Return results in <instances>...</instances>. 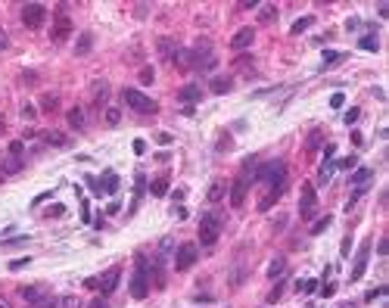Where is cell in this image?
<instances>
[{"mask_svg": "<svg viewBox=\"0 0 389 308\" xmlns=\"http://www.w3.org/2000/svg\"><path fill=\"white\" fill-rule=\"evenodd\" d=\"M0 134H6V115L0 112Z\"/></svg>", "mask_w": 389, "mask_h": 308, "instance_id": "obj_53", "label": "cell"}, {"mask_svg": "<svg viewBox=\"0 0 389 308\" xmlns=\"http://www.w3.org/2000/svg\"><path fill=\"white\" fill-rule=\"evenodd\" d=\"M174 66L177 68H181V72H190V68H193V50H177V53H174Z\"/></svg>", "mask_w": 389, "mask_h": 308, "instance_id": "obj_19", "label": "cell"}, {"mask_svg": "<svg viewBox=\"0 0 389 308\" xmlns=\"http://www.w3.org/2000/svg\"><path fill=\"white\" fill-rule=\"evenodd\" d=\"M299 289L302 293H311V289H315V280H299Z\"/></svg>", "mask_w": 389, "mask_h": 308, "instance_id": "obj_47", "label": "cell"}, {"mask_svg": "<svg viewBox=\"0 0 389 308\" xmlns=\"http://www.w3.org/2000/svg\"><path fill=\"white\" fill-rule=\"evenodd\" d=\"M246 280V262H237L231 268V286H240Z\"/></svg>", "mask_w": 389, "mask_h": 308, "instance_id": "obj_24", "label": "cell"}, {"mask_svg": "<svg viewBox=\"0 0 389 308\" xmlns=\"http://www.w3.org/2000/svg\"><path fill=\"white\" fill-rule=\"evenodd\" d=\"M63 308H81V299L78 296H65L63 299Z\"/></svg>", "mask_w": 389, "mask_h": 308, "instance_id": "obj_39", "label": "cell"}, {"mask_svg": "<svg viewBox=\"0 0 389 308\" xmlns=\"http://www.w3.org/2000/svg\"><path fill=\"white\" fill-rule=\"evenodd\" d=\"M218 234H221V215L218 212H206L199 221V243L202 246H215Z\"/></svg>", "mask_w": 389, "mask_h": 308, "instance_id": "obj_2", "label": "cell"}, {"mask_svg": "<svg viewBox=\"0 0 389 308\" xmlns=\"http://www.w3.org/2000/svg\"><path fill=\"white\" fill-rule=\"evenodd\" d=\"M72 34V19L65 16V6H56V22H53V41H65Z\"/></svg>", "mask_w": 389, "mask_h": 308, "instance_id": "obj_8", "label": "cell"}, {"mask_svg": "<svg viewBox=\"0 0 389 308\" xmlns=\"http://www.w3.org/2000/svg\"><path fill=\"white\" fill-rule=\"evenodd\" d=\"M231 88H234L231 78H212V90H215V93H227Z\"/></svg>", "mask_w": 389, "mask_h": 308, "instance_id": "obj_33", "label": "cell"}, {"mask_svg": "<svg viewBox=\"0 0 389 308\" xmlns=\"http://www.w3.org/2000/svg\"><path fill=\"white\" fill-rule=\"evenodd\" d=\"M224 193H227V184H224V181H215L212 187H209V193H206V199H209V202H218V199H221V196H224Z\"/></svg>", "mask_w": 389, "mask_h": 308, "instance_id": "obj_27", "label": "cell"}, {"mask_svg": "<svg viewBox=\"0 0 389 308\" xmlns=\"http://www.w3.org/2000/svg\"><path fill=\"white\" fill-rule=\"evenodd\" d=\"M193 50V68H199V72H206V68H215V47H212V38H206V34H199L196 44L190 47Z\"/></svg>", "mask_w": 389, "mask_h": 308, "instance_id": "obj_1", "label": "cell"}, {"mask_svg": "<svg viewBox=\"0 0 389 308\" xmlns=\"http://www.w3.org/2000/svg\"><path fill=\"white\" fill-rule=\"evenodd\" d=\"M177 100H181V103H190V106H193V103L202 100V88H199V84H184V88L177 90Z\"/></svg>", "mask_w": 389, "mask_h": 308, "instance_id": "obj_15", "label": "cell"}, {"mask_svg": "<svg viewBox=\"0 0 389 308\" xmlns=\"http://www.w3.org/2000/svg\"><path fill=\"white\" fill-rule=\"evenodd\" d=\"M103 122H106L109 128H112V125H118V122H122V112H118V109H112V106H109L106 112H103Z\"/></svg>", "mask_w": 389, "mask_h": 308, "instance_id": "obj_34", "label": "cell"}, {"mask_svg": "<svg viewBox=\"0 0 389 308\" xmlns=\"http://www.w3.org/2000/svg\"><path fill=\"white\" fill-rule=\"evenodd\" d=\"M237 10H259V3H252V0H243V3H237Z\"/></svg>", "mask_w": 389, "mask_h": 308, "instance_id": "obj_48", "label": "cell"}, {"mask_svg": "<svg viewBox=\"0 0 389 308\" xmlns=\"http://www.w3.org/2000/svg\"><path fill=\"white\" fill-rule=\"evenodd\" d=\"M65 122H69V128H75V131H84V125H87V112H84L81 106H72L69 112H65Z\"/></svg>", "mask_w": 389, "mask_h": 308, "instance_id": "obj_14", "label": "cell"}, {"mask_svg": "<svg viewBox=\"0 0 389 308\" xmlns=\"http://www.w3.org/2000/svg\"><path fill=\"white\" fill-rule=\"evenodd\" d=\"M90 47H94V38H90V34H81V38H78V44H75V56L90 53Z\"/></svg>", "mask_w": 389, "mask_h": 308, "instance_id": "obj_28", "label": "cell"}, {"mask_svg": "<svg viewBox=\"0 0 389 308\" xmlns=\"http://www.w3.org/2000/svg\"><path fill=\"white\" fill-rule=\"evenodd\" d=\"M0 168H3V175H16V171H22V159H19V156H13V159H6Z\"/></svg>", "mask_w": 389, "mask_h": 308, "instance_id": "obj_31", "label": "cell"}, {"mask_svg": "<svg viewBox=\"0 0 389 308\" xmlns=\"http://www.w3.org/2000/svg\"><path fill=\"white\" fill-rule=\"evenodd\" d=\"M10 156H22V140H13L10 143Z\"/></svg>", "mask_w": 389, "mask_h": 308, "instance_id": "obj_46", "label": "cell"}, {"mask_svg": "<svg viewBox=\"0 0 389 308\" xmlns=\"http://www.w3.org/2000/svg\"><path fill=\"white\" fill-rule=\"evenodd\" d=\"M125 56H128V63H140V56H143V50H140L137 44H134V47H128V53H125Z\"/></svg>", "mask_w": 389, "mask_h": 308, "instance_id": "obj_37", "label": "cell"}, {"mask_svg": "<svg viewBox=\"0 0 389 308\" xmlns=\"http://www.w3.org/2000/svg\"><path fill=\"white\" fill-rule=\"evenodd\" d=\"M6 181V175H3V168H0V184H3Z\"/></svg>", "mask_w": 389, "mask_h": 308, "instance_id": "obj_55", "label": "cell"}, {"mask_svg": "<svg viewBox=\"0 0 389 308\" xmlns=\"http://www.w3.org/2000/svg\"><path fill=\"white\" fill-rule=\"evenodd\" d=\"M240 177L246 181L249 187L259 181V156H246L243 159V168H240Z\"/></svg>", "mask_w": 389, "mask_h": 308, "instance_id": "obj_10", "label": "cell"}, {"mask_svg": "<svg viewBox=\"0 0 389 308\" xmlns=\"http://www.w3.org/2000/svg\"><path fill=\"white\" fill-rule=\"evenodd\" d=\"M150 293V271H147V259L137 255V271H134L131 277V296L134 299H147Z\"/></svg>", "mask_w": 389, "mask_h": 308, "instance_id": "obj_4", "label": "cell"}, {"mask_svg": "<svg viewBox=\"0 0 389 308\" xmlns=\"http://www.w3.org/2000/svg\"><path fill=\"white\" fill-rule=\"evenodd\" d=\"M361 47H365V50H380L377 38H361Z\"/></svg>", "mask_w": 389, "mask_h": 308, "instance_id": "obj_43", "label": "cell"}, {"mask_svg": "<svg viewBox=\"0 0 389 308\" xmlns=\"http://www.w3.org/2000/svg\"><path fill=\"white\" fill-rule=\"evenodd\" d=\"M87 308H109V305H106V299H94V302H90Z\"/></svg>", "mask_w": 389, "mask_h": 308, "instance_id": "obj_52", "label": "cell"}, {"mask_svg": "<svg viewBox=\"0 0 389 308\" xmlns=\"http://www.w3.org/2000/svg\"><path fill=\"white\" fill-rule=\"evenodd\" d=\"M252 41H256V28H249V25H246V28H240V31L231 38V47H234V50H246Z\"/></svg>", "mask_w": 389, "mask_h": 308, "instance_id": "obj_13", "label": "cell"}, {"mask_svg": "<svg viewBox=\"0 0 389 308\" xmlns=\"http://www.w3.org/2000/svg\"><path fill=\"white\" fill-rule=\"evenodd\" d=\"M346 59V53H324V68H330V66H336V63H343Z\"/></svg>", "mask_w": 389, "mask_h": 308, "instance_id": "obj_36", "label": "cell"}, {"mask_svg": "<svg viewBox=\"0 0 389 308\" xmlns=\"http://www.w3.org/2000/svg\"><path fill=\"white\" fill-rule=\"evenodd\" d=\"M153 78H156V75H153V68H150V66H143V68H140V81H143V84H153Z\"/></svg>", "mask_w": 389, "mask_h": 308, "instance_id": "obj_38", "label": "cell"}, {"mask_svg": "<svg viewBox=\"0 0 389 308\" xmlns=\"http://www.w3.org/2000/svg\"><path fill=\"white\" fill-rule=\"evenodd\" d=\"M41 140L44 143H50V147H69V137L65 134H59V131H41Z\"/></svg>", "mask_w": 389, "mask_h": 308, "instance_id": "obj_18", "label": "cell"}, {"mask_svg": "<svg viewBox=\"0 0 389 308\" xmlns=\"http://www.w3.org/2000/svg\"><path fill=\"white\" fill-rule=\"evenodd\" d=\"M6 47H10V34L0 28V50H6Z\"/></svg>", "mask_w": 389, "mask_h": 308, "instance_id": "obj_49", "label": "cell"}, {"mask_svg": "<svg viewBox=\"0 0 389 308\" xmlns=\"http://www.w3.org/2000/svg\"><path fill=\"white\" fill-rule=\"evenodd\" d=\"M252 66H256V63H252V56H249V53H240V56L234 59V68H237V72H246V75H252Z\"/></svg>", "mask_w": 389, "mask_h": 308, "instance_id": "obj_26", "label": "cell"}, {"mask_svg": "<svg viewBox=\"0 0 389 308\" xmlns=\"http://www.w3.org/2000/svg\"><path fill=\"white\" fill-rule=\"evenodd\" d=\"M193 264H196V246L193 243H181L174 252V268L177 271H190Z\"/></svg>", "mask_w": 389, "mask_h": 308, "instance_id": "obj_6", "label": "cell"}, {"mask_svg": "<svg viewBox=\"0 0 389 308\" xmlns=\"http://www.w3.org/2000/svg\"><path fill=\"white\" fill-rule=\"evenodd\" d=\"M246 193H249V184L243 181V177H237L234 187H231V205H234V209H240V205L246 202Z\"/></svg>", "mask_w": 389, "mask_h": 308, "instance_id": "obj_12", "label": "cell"}, {"mask_svg": "<svg viewBox=\"0 0 389 308\" xmlns=\"http://www.w3.org/2000/svg\"><path fill=\"white\" fill-rule=\"evenodd\" d=\"M365 268H367V240H365V246H361V255H358V264L352 268V280H358L361 274H365Z\"/></svg>", "mask_w": 389, "mask_h": 308, "instance_id": "obj_23", "label": "cell"}, {"mask_svg": "<svg viewBox=\"0 0 389 308\" xmlns=\"http://www.w3.org/2000/svg\"><path fill=\"white\" fill-rule=\"evenodd\" d=\"M377 252H380V255L389 252V240H380V243H377Z\"/></svg>", "mask_w": 389, "mask_h": 308, "instance_id": "obj_50", "label": "cell"}, {"mask_svg": "<svg viewBox=\"0 0 389 308\" xmlns=\"http://www.w3.org/2000/svg\"><path fill=\"white\" fill-rule=\"evenodd\" d=\"M38 81H41V75H38V72H31V68H25V72L19 75V84H22V88H35Z\"/></svg>", "mask_w": 389, "mask_h": 308, "instance_id": "obj_30", "label": "cell"}, {"mask_svg": "<svg viewBox=\"0 0 389 308\" xmlns=\"http://www.w3.org/2000/svg\"><path fill=\"white\" fill-rule=\"evenodd\" d=\"M274 19H277V6H274V3L259 6V22H261V25H271Z\"/></svg>", "mask_w": 389, "mask_h": 308, "instance_id": "obj_22", "label": "cell"}, {"mask_svg": "<svg viewBox=\"0 0 389 308\" xmlns=\"http://www.w3.org/2000/svg\"><path fill=\"white\" fill-rule=\"evenodd\" d=\"M147 13H150V3H134V16H137V19H143Z\"/></svg>", "mask_w": 389, "mask_h": 308, "instance_id": "obj_41", "label": "cell"}, {"mask_svg": "<svg viewBox=\"0 0 389 308\" xmlns=\"http://www.w3.org/2000/svg\"><path fill=\"white\" fill-rule=\"evenodd\" d=\"M299 212H302V218H315V212H318V196H315V187L311 184H302Z\"/></svg>", "mask_w": 389, "mask_h": 308, "instance_id": "obj_7", "label": "cell"}, {"mask_svg": "<svg viewBox=\"0 0 389 308\" xmlns=\"http://www.w3.org/2000/svg\"><path fill=\"white\" fill-rule=\"evenodd\" d=\"M346 122H349V125L358 122V109H349V112H346Z\"/></svg>", "mask_w": 389, "mask_h": 308, "instance_id": "obj_51", "label": "cell"}, {"mask_svg": "<svg viewBox=\"0 0 389 308\" xmlns=\"http://www.w3.org/2000/svg\"><path fill=\"white\" fill-rule=\"evenodd\" d=\"M281 293H283V284H277V286L271 289V293H268V302H271V305H274V302H277V299H281Z\"/></svg>", "mask_w": 389, "mask_h": 308, "instance_id": "obj_42", "label": "cell"}, {"mask_svg": "<svg viewBox=\"0 0 389 308\" xmlns=\"http://www.w3.org/2000/svg\"><path fill=\"white\" fill-rule=\"evenodd\" d=\"M177 50H181V47H177L174 38H159V41H156V53L162 56V59H174Z\"/></svg>", "mask_w": 389, "mask_h": 308, "instance_id": "obj_16", "label": "cell"}, {"mask_svg": "<svg viewBox=\"0 0 389 308\" xmlns=\"http://www.w3.org/2000/svg\"><path fill=\"white\" fill-rule=\"evenodd\" d=\"M0 308H13V302H10V299H3V296H0Z\"/></svg>", "mask_w": 389, "mask_h": 308, "instance_id": "obj_54", "label": "cell"}, {"mask_svg": "<svg viewBox=\"0 0 389 308\" xmlns=\"http://www.w3.org/2000/svg\"><path fill=\"white\" fill-rule=\"evenodd\" d=\"M106 100H109V81L97 78L94 84H90V106H94V109H103Z\"/></svg>", "mask_w": 389, "mask_h": 308, "instance_id": "obj_9", "label": "cell"}, {"mask_svg": "<svg viewBox=\"0 0 389 308\" xmlns=\"http://www.w3.org/2000/svg\"><path fill=\"white\" fill-rule=\"evenodd\" d=\"M38 106L44 109V112H56V109H59V93H53V90H50V93H41V103H38Z\"/></svg>", "mask_w": 389, "mask_h": 308, "instance_id": "obj_20", "label": "cell"}, {"mask_svg": "<svg viewBox=\"0 0 389 308\" xmlns=\"http://www.w3.org/2000/svg\"><path fill=\"white\" fill-rule=\"evenodd\" d=\"M150 193H153V196H165V193H168V177H165V175H162V177H153Z\"/></svg>", "mask_w": 389, "mask_h": 308, "instance_id": "obj_29", "label": "cell"}, {"mask_svg": "<svg viewBox=\"0 0 389 308\" xmlns=\"http://www.w3.org/2000/svg\"><path fill=\"white\" fill-rule=\"evenodd\" d=\"M318 143H321V131H311V137H308V143H305V147H308V150H315Z\"/></svg>", "mask_w": 389, "mask_h": 308, "instance_id": "obj_44", "label": "cell"}, {"mask_svg": "<svg viewBox=\"0 0 389 308\" xmlns=\"http://www.w3.org/2000/svg\"><path fill=\"white\" fill-rule=\"evenodd\" d=\"M118 277H122V271H118V268H109L103 277H97V289H103V293L109 296V293L118 286Z\"/></svg>", "mask_w": 389, "mask_h": 308, "instance_id": "obj_11", "label": "cell"}, {"mask_svg": "<svg viewBox=\"0 0 389 308\" xmlns=\"http://www.w3.org/2000/svg\"><path fill=\"white\" fill-rule=\"evenodd\" d=\"M44 296H47V286H44V284H28V286H22V299H25V302H31V305L41 302Z\"/></svg>", "mask_w": 389, "mask_h": 308, "instance_id": "obj_17", "label": "cell"}, {"mask_svg": "<svg viewBox=\"0 0 389 308\" xmlns=\"http://www.w3.org/2000/svg\"><path fill=\"white\" fill-rule=\"evenodd\" d=\"M125 103H128L134 112H140V115H153V112H159V103H156V100H150L147 93L134 90V88L125 90Z\"/></svg>", "mask_w": 389, "mask_h": 308, "instance_id": "obj_3", "label": "cell"}, {"mask_svg": "<svg viewBox=\"0 0 389 308\" xmlns=\"http://www.w3.org/2000/svg\"><path fill=\"white\" fill-rule=\"evenodd\" d=\"M283 268H286V259H283V255H277V259H271V264H268V277H271V280H277V277L283 274Z\"/></svg>", "mask_w": 389, "mask_h": 308, "instance_id": "obj_25", "label": "cell"}, {"mask_svg": "<svg viewBox=\"0 0 389 308\" xmlns=\"http://www.w3.org/2000/svg\"><path fill=\"white\" fill-rule=\"evenodd\" d=\"M44 19H47V6L44 3H25L22 6V25L25 28L38 31L41 25H44Z\"/></svg>", "mask_w": 389, "mask_h": 308, "instance_id": "obj_5", "label": "cell"}, {"mask_svg": "<svg viewBox=\"0 0 389 308\" xmlns=\"http://www.w3.org/2000/svg\"><path fill=\"white\" fill-rule=\"evenodd\" d=\"M327 227H330V218H321V221H318V224H315V227H311V234H324V230H327Z\"/></svg>", "mask_w": 389, "mask_h": 308, "instance_id": "obj_40", "label": "cell"}, {"mask_svg": "<svg viewBox=\"0 0 389 308\" xmlns=\"http://www.w3.org/2000/svg\"><path fill=\"white\" fill-rule=\"evenodd\" d=\"M56 302H53V299H50V296H44V299H41V302H35V305H31V308H53Z\"/></svg>", "mask_w": 389, "mask_h": 308, "instance_id": "obj_45", "label": "cell"}, {"mask_svg": "<svg viewBox=\"0 0 389 308\" xmlns=\"http://www.w3.org/2000/svg\"><path fill=\"white\" fill-rule=\"evenodd\" d=\"M97 190H106V193H115V190H118V175H115V171H106V175L100 177V187H97Z\"/></svg>", "mask_w": 389, "mask_h": 308, "instance_id": "obj_21", "label": "cell"}, {"mask_svg": "<svg viewBox=\"0 0 389 308\" xmlns=\"http://www.w3.org/2000/svg\"><path fill=\"white\" fill-rule=\"evenodd\" d=\"M234 147V140H231V134H227V131H221V137H218V153H227V150H231Z\"/></svg>", "mask_w": 389, "mask_h": 308, "instance_id": "obj_35", "label": "cell"}, {"mask_svg": "<svg viewBox=\"0 0 389 308\" xmlns=\"http://www.w3.org/2000/svg\"><path fill=\"white\" fill-rule=\"evenodd\" d=\"M311 22H315L311 16H302V19H296V22H293V28H290V34H302L305 28H311Z\"/></svg>", "mask_w": 389, "mask_h": 308, "instance_id": "obj_32", "label": "cell"}]
</instances>
